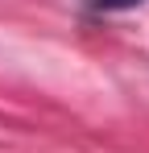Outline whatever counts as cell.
Segmentation results:
<instances>
[{
    "label": "cell",
    "mask_w": 149,
    "mask_h": 153,
    "mask_svg": "<svg viewBox=\"0 0 149 153\" xmlns=\"http://www.w3.org/2000/svg\"><path fill=\"white\" fill-rule=\"evenodd\" d=\"M83 4H87V13H124V8H137L145 0H83Z\"/></svg>",
    "instance_id": "6da1fadb"
}]
</instances>
